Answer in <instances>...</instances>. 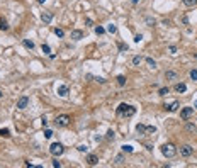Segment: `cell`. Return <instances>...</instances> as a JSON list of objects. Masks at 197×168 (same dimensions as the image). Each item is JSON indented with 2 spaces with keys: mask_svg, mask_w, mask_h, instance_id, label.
Listing matches in <instances>:
<instances>
[{
  "mask_svg": "<svg viewBox=\"0 0 197 168\" xmlns=\"http://www.w3.org/2000/svg\"><path fill=\"white\" fill-rule=\"evenodd\" d=\"M161 155L165 156V158H173V156L177 155V148L173 146L172 143H167L161 146Z\"/></svg>",
  "mask_w": 197,
  "mask_h": 168,
  "instance_id": "cell-1",
  "label": "cell"
},
{
  "mask_svg": "<svg viewBox=\"0 0 197 168\" xmlns=\"http://www.w3.org/2000/svg\"><path fill=\"white\" fill-rule=\"evenodd\" d=\"M63 151H65V148H63L61 143H53L51 146H49V153L53 156H61Z\"/></svg>",
  "mask_w": 197,
  "mask_h": 168,
  "instance_id": "cell-2",
  "label": "cell"
},
{
  "mask_svg": "<svg viewBox=\"0 0 197 168\" xmlns=\"http://www.w3.org/2000/svg\"><path fill=\"white\" fill-rule=\"evenodd\" d=\"M54 122H56V126H60V127H65V126H68V124H70V115H66V114L58 115Z\"/></svg>",
  "mask_w": 197,
  "mask_h": 168,
  "instance_id": "cell-3",
  "label": "cell"
},
{
  "mask_svg": "<svg viewBox=\"0 0 197 168\" xmlns=\"http://www.w3.org/2000/svg\"><path fill=\"white\" fill-rule=\"evenodd\" d=\"M192 114H194V107H184L180 111V117L184 121H187L189 117H192Z\"/></svg>",
  "mask_w": 197,
  "mask_h": 168,
  "instance_id": "cell-4",
  "label": "cell"
},
{
  "mask_svg": "<svg viewBox=\"0 0 197 168\" xmlns=\"http://www.w3.org/2000/svg\"><path fill=\"white\" fill-rule=\"evenodd\" d=\"M194 153V148L190 146V144H185V146H182L180 148V155L182 156H185V158H187V156H190Z\"/></svg>",
  "mask_w": 197,
  "mask_h": 168,
  "instance_id": "cell-5",
  "label": "cell"
},
{
  "mask_svg": "<svg viewBox=\"0 0 197 168\" xmlns=\"http://www.w3.org/2000/svg\"><path fill=\"white\" fill-rule=\"evenodd\" d=\"M134 114H136V109H134L133 105H127L121 115H124V117H131V115H134Z\"/></svg>",
  "mask_w": 197,
  "mask_h": 168,
  "instance_id": "cell-6",
  "label": "cell"
},
{
  "mask_svg": "<svg viewBox=\"0 0 197 168\" xmlns=\"http://www.w3.org/2000/svg\"><path fill=\"white\" fill-rule=\"evenodd\" d=\"M29 104V98L27 97H21L19 100H17V109H26Z\"/></svg>",
  "mask_w": 197,
  "mask_h": 168,
  "instance_id": "cell-7",
  "label": "cell"
},
{
  "mask_svg": "<svg viewBox=\"0 0 197 168\" xmlns=\"http://www.w3.org/2000/svg\"><path fill=\"white\" fill-rule=\"evenodd\" d=\"M41 21L44 22V24H49V22L53 21V14L51 12H43L41 14Z\"/></svg>",
  "mask_w": 197,
  "mask_h": 168,
  "instance_id": "cell-8",
  "label": "cell"
},
{
  "mask_svg": "<svg viewBox=\"0 0 197 168\" xmlns=\"http://www.w3.org/2000/svg\"><path fill=\"white\" fill-rule=\"evenodd\" d=\"M82 37H83V32L80 31V29H75V31H71V39H73V41H80Z\"/></svg>",
  "mask_w": 197,
  "mask_h": 168,
  "instance_id": "cell-9",
  "label": "cell"
},
{
  "mask_svg": "<svg viewBox=\"0 0 197 168\" xmlns=\"http://www.w3.org/2000/svg\"><path fill=\"white\" fill-rule=\"evenodd\" d=\"M68 92H70V88H68L66 85L58 87V95H60V97H66V95H68Z\"/></svg>",
  "mask_w": 197,
  "mask_h": 168,
  "instance_id": "cell-10",
  "label": "cell"
},
{
  "mask_svg": "<svg viewBox=\"0 0 197 168\" xmlns=\"http://www.w3.org/2000/svg\"><path fill=\"white\" fill-rule=\"evenodd\" d=\"M87 163L90 165V166H95V165L98 163V158L95 155H88V156H87Z\"/></svg>",
  "mask_w": 197,
  "mask_h": 168,
  "instance_id": "cell-11",
  "label": "cell"
},
{
  "mask_svg": "<svg viewBox=\"0 0 197 168\" xmlns=\"http://www.w3.org/2000/svg\"><path fill=\"white\" fill-rule=\"evenodd\" d=\"M178 107H180V104H178V102H177V100H175V102L168 104V105H165V109H167V111H168V112H175L177 109H178Z\"/></svg>",
  "mask_w": 197,
  "mask_h": 168,
  "instance_id": "cell-12",
  "label": "cell"
},
{
  "mask_svg": "<svg viewBox=\"0 0 197 168\" xmlns=\"http://www.w3.org/2000/svg\"><path fill=\"white\" fill-rule=\"evenodd\" d=\"M175 90L178 92V94H184V92L187 90V85H185V83H177V85H175Z\"/></svg>",
  "mask_w": 197,
  "mask_h": 168,
  "instance_id": "cell-13",
  "label": "cell"
},
{
  "mask_svg": "<svg viewBox=\"0 0 197 168\" xmlns=\"http://www.w3.org/2000/svg\"><path fill=\"white\" fill-rule=\"evenodd\" d=\"M165 78H167V80H175L177 73H175V71H172V70H168V71H165Z\"/></svg>",
  "mask_w": 197,
  "mask_h": 168,
  "instance_id": "cell-14",
  "label": "cell"
},
{
  "mask_svg": "<svg viewBox=\"0 0 197 168\" xmlns=\"http://www.w3.org/2000/svg\"><path fill=\"white\" fill-rule=\"evenodd\" d=\"M146 65L150 66L151 70H155V68H156V61L153 60V58H146Z\"/></svg>",
  "mask_w": 197,
  "mask_h": 168,
  "instance_id": "cell-15",
  "label": "cell"
},
{
  "mask_svg": "<svg viewBox=\"0 0 197 168\" xmlns=\"http://www.w3.org/2000/svg\"><path fill=\"white\" fill-rule=\"evenodd\" d=\"M105 31H107V32H111V34H116V32H117V27H116V24H107Z\"/></svg>",
  "mask_w": 197,
  "mask_h": 168,
  "instance_id": "cell-16",
  "label": "cell"
},
{
  "mask_svg": "<svg viewBox=\"0 0 197 168\" xmlns=\"http://www.w3.org/2000/svg\"><path fill=\"white\" fill-rule=\"evenodd\" d=\"M116 80H117V85H119V87H124V85H126V77H124V75H119Z\"/></svg>",
  "mask_w": 197,
  "mask_h": 168,
  "instance_id": "cell-17",
  "label": "cell"
},
{
  "mask_svg": "<svg viewBox=\"0 0 197 168\" xmlns=\"http://www.w3.org/2000/svg\"><path fill=\"white\" fill-rule=\"evenodd\" d=\"M136 131L139 132V134H143V132H146V126H143V124H136Z\"/></svg>",
  "mask_w": 197,
  "mask_h": 168,
  "instance_id": "cell-18",
  "label": "cell"
},
{
  "mask_svg": "<svg viewBox=\"0 0 197 168\" xmlns=\"http://www.w3.org/2000/svg\"><path fill=\"white\" fill-rule=\"evenodd\" d=\"M22 43H24V46H26L27 49H34V43H32V41H29V39H24Z\"/></svg>",
  "mask_w": 197,
  "mask_h": 168,
  "instance_id": "cell-19",
  "label": "cell"
},
{
  "mask_svg": "<svg viewBox=\"0 0 197 168\" xmlns=\"http://www.w3.org/2000/svg\"><path fill=\"white\" fill-rule=\"evenodd\" d=\"M184 2V5H187V7H194V5L197 4V0H182Z\"/></svg>",
  "mask_w": 197,
  "mask_h": 168,
  "instance_id": "cell-20",
  "label": "cell"
},
{
  "mask_svg": "<svg viewBox=\"0 0 197 168\" xmlns=\"http://www.w3.org/2000/svg\"><path fill=\"white\" fill-rule=\"evenodd\" d=\"M104 32H105V29H104V27H100V26L95 27V34H97V36H102Z\"/></svg>",
  "mask_w": 197,
  "mask_h": 168,
  "instance_id": "cell-21",
  "label": "cell"
},
{
  "mask_svg": "<svg viewBox=\"0 0 197 168\" xmlns=\"http://www.w3.org/2000/svg\"><path fill=\"white\" fill-rule=\"evenodd\" d=\"M54 34H56L58 37H63V36H65V31H63V29H60V27H56V29H54Z\"/></svg>",
  "mask_w": 197,
  "mask_h": 168,
  "instance_id": "cell-22",
  "label": "cell"
},
{
  "mask_svg": "<svg viewBox=\"0 0 197 168\" xmlns=\"http://www.w3.org/2000/svg\"><path fill=\"white\" fill-rule=\"evenodd\" d=\"M43 53H44V54H48V56H49V54H51V48H49L48 44H43Z\"/></svg>",
  "mask_w": 197,
  "mask_h": 168,
  "instance_id": "cell-23",
  "label": "cell"
},
{
  "mask_svg": "<svg viewBox=\"0 0 197 168\" xmlns=\"http://www.w3.org/2000/svg\"><path fill=\"white\" fill-rule=\"evenodd\" d=\"M78 151H80V153H87V151H88V146H87V144H80V146H78Z\"/></svg>",
  "mask_w": 197,
  "mask_h": 168,
  "instance_id": "cell-24",
  "label": "cell"
},
{
  "mask_svg": "<svg viewBox=\"0 0 197 168\" xmlns=\"http://www.w3.org/2000/svg\"><path fill=\"white\" fill-rule=\"evenodd\" d=\"M187 131H190V132H195L197 131V127H195V124H187Z\"/></svg>",
  "mask_w": 197,
  "mask_h": 168,
  "instance_id": "cell-25",
  "label": "cell"
},
{
  "mask_svg": "<svg viewBox=\"0 0 197 168\" xmlns=\"http://www.w3.org/2000/svg\"><path fill=\"white\" fill-rule=\"evenodd\" d=\"M168 92H170L168 87H163V88H160V90H158V94H160V95H167Z\"/></svg>",
  "mask_w": 197,
  "mask_h": 168,
  "instance_id": "cell-26",
  "label": "cell"
},
{
  "mask_svg": "<svg viewBox=\"0 0 197 168\" xmlns=\"http://www.w3.org/2000/svg\"><path fill=\"white\" fill-rule=\"evenodd\" d=\"M9 29V24L5 21H0V31H7Z\"/></svg>",
  "mask_w": 197,
  "mask_h": 168,
  "instance_id": "cell-27",
  "label": "cell"
},
{
  "mask_svg": "<svg viewBox=\"0 0 197 168\" xmlns=\"http://www.w3.org/2000/svg\"><path fill=\"white\" fill-rule=\"evenodd\" d=\"M0 136H4V138H9V136H10V131H9V129H0Z\"/></svg>",
  "mask_w": 197,
  "mask_h": 168,
  "instance_id": "cell-28",
  "label": "cell"
},
{
  "mask_svg": "<svg viewBox=\"0 0 197 168\" xmlns=\"http://www.w3.org/2000/svg\"><path fill=\"white\" fill-rule=\"evenodd\" d=\"M126 107H127V104H121V105L119 107H117V114H122V112H124V109H126Z\"/></svg>",
  "mask_w": 197,
  "mask_h": 168,
  "instance_id": "cell-29",
  "label": "cell"
},
{
  "mask_svg": "<svg viewBox=\"0 0 197 168\" xmlns=\"http://www.w3.org/2000/svg\"><path fill=\"white\" fill-rule=\"evenodd\" d=\"M122 151H124V153H133V146H129V144H124V146H122Z\"/></svg>",
  "mask_w": 197,
  "mask_h": 168,
  "instance_id": "cell-30",
  "label": "cell"
},
{
  "mask_svg": "<svg viewBox=\"0 0 197 168\" xmlns=\"http://www.w3.org/2000/svg\"><path fill=\"white\" fill-rule=\"evenodd\" d=\"M139 63H141V56H134V58H133V65H134V66H138Z\"/></svg>",
  "mask_w": 197,
  "mask_h": 168,
  "instance_id": "cell-31",
  "label": "cell"
},
{
  "mask_svg": "<svg viewBox=\"0 0 197 168\" xmlns=\"http://www.w3.org/2000/svg\"><path fill=\"white\" fill-rule=\"evenodd\" d=\"M114 136H116V132L112 131V129H111V131H107V139H114Z\"/></svg>",
  "mask_w": 197,
  "mask_h": 168,
  "instance_id": "cell-32",
  "label": "cell"
},
{
  "mask_svg": "<svg viewBox=\"0 0 197 168\" xmlns=\"http://www.w3.org/2000/svg\"><path fill=\"white\" fill-rule=\"evenodd\" d=\"M51 136H53V131H51V129H46V131H44V138H48V139H49Z\"/></svg>",
  "mask_w": 197,
  "mask_h": 168,
  "instance_id": "cell-33",
  "label": "cell"
},
{
  "mask_svg": "<svg viewBox=\"0 0 197 168\" xmlns=\"http://www.w3.org/2000/svg\"><path fill=\"white\" fill-rule=\"evenodd\" d=\"M119 51H127V44L121 43V44H119Z\"/></svg>",
  "mask_w": 197,
  "mask_h": 168,
  "instance_id": "cell-34",
  "label": "cell"
},
{
  "mask_svg": "<svg viewBox=\"0 0 197 168\" xmlns=\"http://www.w3.org/2000/svg\"><path fill=\"white\" fill-rule=\"evenodd\" d=\"M190 78H192V80H197V70H192V71H190Z\"/></svg>",
  "mask_w": 197,
  "mask_h": 168,
  "instance_id": "cell-35",
  "label": "cell"
},
{
  "mask_svg": "<svg viewBox=\"0 0 197 168\" xmlns=\"http://www.w3.org/2000/svg\"><path fill=\"white\" fill-rule=\"evenodd\" d=\"M155 131H156L155 126H148V127H146V132H155Z\"/></svg>",
  "mask_w": 197,
  "mask_h": 168,
  "instance_id": "cell-36",
  "label": "cell"
},
{
  "mask_svg": "<svg viewBox=\"0 0 197 168\" xmlns=\"http://www.w3.org/2000/svg\"><path fill=\"white\" fill-rule=\"evenodd\" d=\"M168 51H170L172 54H175V53H177V46H173V44H172V46L168 48Z\"/></svg>",
  "mask_w": 197,
  "mask_h": 168,
  "instance_id": "cell-37",
  "label": "cell"
},
{
  "mask_svg": "<svg viewBox=\"0 0 197 168\" xmlns=\"http://www.w3.org/2000/svg\"><path fill=\"white\" fill-rule=\"evenodd\" d=\"M116 163H117V165H121V163H122V155H119L117 158H116Z\"/></svg>",
  "mask_w": 197,
  "mask_h": 168,
  "instance_id": "cell-38",
  "label": "cell"
},
{
  "mask_svg": "<svg viewBox=\"0 0 197 168\" xmlns=\"http://www.w3.org/2000/svg\"><path fill=\"white\" fill-rule=\"evenodd\" d=\"M141 39H143V36H141V34H136V36H134V41L136 43H139Z\"/></svg>",
  "mask_w": 197,
  "mask_h": 168,
  "instance_id": "cell-39",
  "label": "cell"
},
{
  "mask_svg": "<svg viewBox=\"0 0 197 168\" xmlns=\"http://www.w3.org/2000/svg\"><path fill=\"white\" fill-rule=\"evenodd\" d=\"M146 24H150V26H155V19H146Z\"/></svg>",
  "mask_w": 197,
  "mask_h": 168,
  "instance_id": "cell-40",
  "label": "cell"
},
{
  "mask_svg": "<svg viewBox=\"0 0 197 168\" xmlns=\"http://www.w3.org/2000/svg\"><path fill=\"white\" fill-rule=\"evenodd\" d=\"M53 166L54 168H60V166H61V163H60V161H53Z\"/></svg>",
  "mask_w": 197,
  "mask_h": 168,
  "instance_id": "cell-41",
  "label": "cell"
},
{
  "mask_svg": "<svg viewBox=\"0 0 197 168\" xmlns=\"http://www.w3.org/2000/svg\"><path fill=\"white\" fill-rule=\"evenodd\" d=\"M41 122H43V126H48V119H46V117H43V119H41Z\"/></svg>",
  "mask_w": 197,
  "mask_h": 168,
  "instance_id": "cell-42",
  "label": "cell"
},
{
  "mask_svg": "<svg viewBox=\"0 0 197 168\" xmlns=\"http://www.w3.org/2000/svg\"><path fill=\"white\" fill-rule=\"evenodd\" d=\"M37 2H39V4H44V2H46V0H37Z\"/></svg>",
  "mask_w": 197,
  "mask_h": 168,
  "instance_id": "cell-43",
  "label": "cell"
},
{
  "mask_svg": "<svg viewBox=\"0 0 197 168\" xmlns=\"http://www.w3.org/2000/svg\"><path fill=\"white\" fill-rule=\"evenodd\" d=\"M194 105H195V109H197V100H195V102H194Z\"/></svg>",
  "mask_w": 197,
  "mask_h": 168,
  "instance_id": "cell-44",
  "label": "cell"
},
{
  "mask_svg": "<svg viewBox=\"0 0 197 168\" xmlns=\"http://www.w3.org/2000/svg\"><path fill=\"white\" fill-rule=\"evenodd\" d=\"M2 95H4V94H2V90H0V97H2Z\"/></svg>",
  "mask_w": 197,
  "mask_h": 168,
  "instance_id": "cell-45",
  "label": "cell"
}]
</instances>
